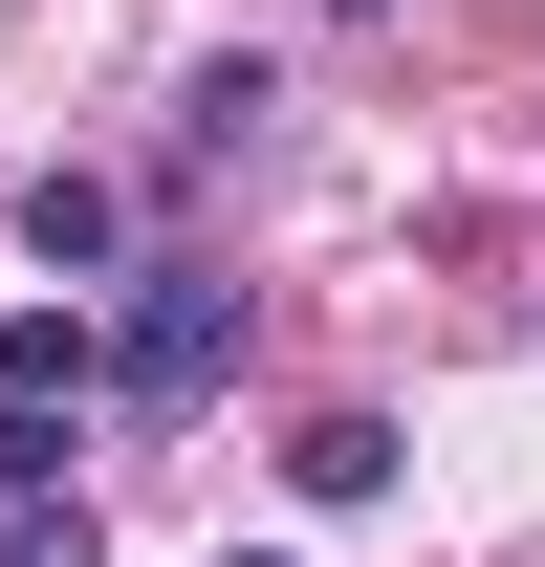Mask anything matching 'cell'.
Masks as SVG:
<instances>
[{"mask_svg": "<svg viewBox=\"0 0 545 567\" xmlns=\"http://www.w3.org/2000/svg\"><path fill=\"white\" fill-rule=\"evenodd\" d=\"M218 371H240V284H218V262H132L110 393H132V415H218Z\"/></svg>", "mask_w": 545, "mask_h": 567, "instance_id": "1", "label": "cell"}, {"mask_svg": "<svg viewBox=\"0 0 545 567\" xmlns=\"http://www.w3.org/2000/svg\"><path fill=\"white\" fill-rule=\"evenodd\" d=\"M22 262H132V175H44V197H22Z\"/></svg>", "mask_w": 545, "mask_h": 567, "instance_id": "2", "label": "cell"}, {"mask_svg": "<svg viewBox=\"0 0 545 567\" xmlns=\"http://www.w3.org/2000/svg\"><path fill=\"white\" fill-rule=\"evenodd\" d=\"M0 393H66V415H88V393H110V350H88L66 306H0Z\"/></svg>", "mask_w": 545, "mask_h": 567, "instance_id": "3", "label": "cell"}, {"mask_svg": "<svg viewBox=\"0 0 545 567\" xmlns=\"http://www.w3.org/2000/svg\"><path fill=\"white\" fill-rule=\"evenodd\" d=\"M284 481H306V502H393V415H306Z\"/></svg>", "mask_w": 545, "mask_h": 567, "instance_id": "4", "label": "cell"}, {"mask_svg": "<svg viewBox=\"0 0 545 567\" xmlns=\"http://www.w3.org/2000/svg\"><path fill=\"white\" fill-rule=\"evenodd\" d=\"M0 502H66V393H0Z\"/></svg>", "mask_w": 545, "mask_h": 567, "instance_id": "5", "label": "cell"}, {"mask_svg": "<svg viewBox=\"0 0 545 567\" xmlns=\"http://www.w3.org/2000/svg\"><path fill=\"white\" fill-rule=\"evenodd\" d=\"M0 567H88V502H0Z\"/></svg>", "mask_w": 545, "mask_h": 567, "instance_id": "6", "label": "cell"}, {"mask_svg": "<svg viewBox=\"0 0 545 567\" xmlns=\"http://www.w3.org/2000/svg\"><path fill=\"white\" fill-rule=\"evenodd\" d=\"M328 22H393V0H328Z\"/></svg>", "mask_w": 545, "mask_h": 567, "instance_id": "7", "label": "cell"}, {"mask_svg": "<svg viewBox=\"0 0 545 567\" xmlns=\"http://www.w3.org/2000/svg\"><path fill=\"white\" fill-rule=\"evenodd\" d=\"M218 567H284V546H218Z\"/></svg>", "mask_w": 545, "mask_h": 567, "instance_id": "8", "label": "cell"}]
</instances>
